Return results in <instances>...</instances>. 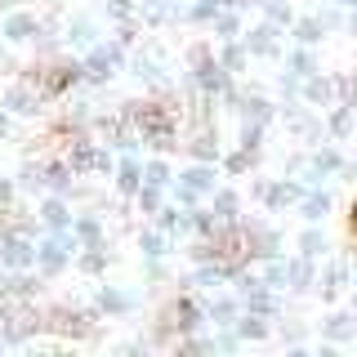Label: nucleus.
<instances>
[{"label": "nucleus", "mask_w": 357, "mask_h": 357, "mask_svg": "<svg viewBox=\"0 0 357 357\" xmlns=\"http://www.w3.org/2000/svg\"><path fill=\"white\" fill-rule=\"evenodd\" d=\"M72 250H81V245H76V237L67 228L50 232V237L36 245V268H40L45 277H59L63 268H67V255H72Z\"/></svg>", "instance_id": "f257e3e1"}, {"label": "nucleus", "mask_w": 357, "mask_h": 357, "mask_svg": "<svg viewBox=\"0 0 357 357\" xmlns=\"http://www.w3.org/2000/svg\"><path fill=\"white\" fill-rule=\"evenodd\" d=\"M206 192H215V165H210V161L188 165V170L178 174V201H183V206H192V201L206 197Z\"/></svg>", "instance_id": "f03ea898"}, {"label": "nucleus", "mask_w": 357, "mask_h": 357, "mask_svg": "<svg viewBox=\"0 0 357 357\" xmlns=\"http://www.w3.org/2000/svg\"><path fill=\"white\" fill-rule=\"evenodd\" d=\"M241 241H245V255H255V259H277L282 255V237H277L273 228H264V223H241Z\"/></svg>", "instance_id": "7ed1b4c3"}, {"label": "nucleus", "mask_w": 357, "mask_h": 357, "mask_svg": "<svg viewBox=\"0 0 357 357\" xmlns=\"http://www.w3.org/2000/svg\"><path fill=\"white\" fill-rule=\"evenodd\" d=\"M0 264H5V268H31V264H36V241H31L27 232L9 228L5 237H0Z\"/></svg>", "instance_id": "20e7f679"}, {"label": "nucleus", "mask_w": 357, "mask_h": 357, "mask_svg": "<svg viewBox=\"0 0 357 357\" xmlns=\"http://www.w3.org/2000/svg\"><path fill=\"white\" fill-rule=\"evenodd\" d=\"M45 326L59 331V335H76V340H85V335H94V317L89 312H76V308H50L40 312Z\"/></svg>", "instance_id": "39448f33"}, {"label": "nucleus", "mask_w": 357, "mask_h": 357, "mask_svg": "<svg viewBox=\"0 0 357 357\" xmlns=\"http://www.w3.org/2000/svg\"><path fill=\"white\" fill-rule=\"evenodd\" d=\"M67 165H72V174H89V170H112V156L103 148H94V143H85V139H76L72 148H67Z\"/></svg>", "instance_id": "423d86ee"}, {"label": "nucleus", "mask_w": 357, "mask_h": 357, "mask_svg": "<svg viewBox=\"0 0 357 357\" xmlns=\"http://www.w3.org/2000/svg\"><path fill=\"white\" fill-rule=\"evenodd\" d=\"M237 286H241V304L250 312H264V317L277 312V299H273V286L268 282H259V277H237Z\"/></svg>", "instance_id": "0eeeda50"}, {"label": "nucleus", "mask_w": 357, "mask_h": 357, "mask_svg": "<svg viewBox=\"0 0 357 357\" xmlns=\"http://www.w3.org/2000/svg\"><path fill=\"white\" fill-rule=\"evenodd\" d=\"M255 192H259V197H264V206H268V210H273V215H277V210L295 206V201L304 197L308 188H304V183H290V178H277V183H259V188H255Z\"/></svg>", "instance_id": "6e6552de"}, {"label": "nucleus", "mask_w": 357, "mask_h": 357, "mask_svg": "<svg viewBox=\"0 0 357 357\" xmlns=\"http://www.w3.org/2000/svg\"><path fill=\"white\" fill-rule=\"evenodd\" d=\"M245 54H255V59H277V27L273 22H259V27H250L241 36Z\"/></svg>", "instance_id": "1a4fd4ad"}, {"label": "nucleus", "mask_w": 357, "mask_h": 357, "mask_svg": "<svg viewBox=\"0 0 357 357\" xmlns=\"http://www.w3.org/2000/svg\"><path fill=\"white\" fill-rule=\"evenodd\" d=\"M36 27H40L36 14H27V9H14V14L5 18V27H0V36H5L9 45H22V40L36 36Z\"/></svg>", "instance_id": "9d476101"}, {"label": "nucleus", "mask_w": 357, "mask_h": 357, "mask_svg": "<svg viewBox=\"0 0 357 357\" xmlns=\"http://www.w3.org/2000/svg\"><path fill=\"white\" fill-rule=\"evenodd\" d=\"M340 165H344L340 148H317V152H312L308 161H304V174H308V183H321V178H326V174H335Z\"/></svg>", "instance_id": "9b49d317"}, {"label": "nucleus", "mask_w": 357, "mask_h": 357, "mask_svg": "<svg viewBox=\"0 0 357 357\" xmlns=\"http://www.w3.org/2000/svg\"><path fill=\"white\" fill-rule=\"evenodd\" d=\"M0 107H9L14 116H36L40 94H36V89H31L27 81H22V85H9V89H5V103H0Z\"/></svg>", "instance_id": "f8f14e48"}, {"label": "nucleus", "mask_w": 357, "mask_h": 357, "mask_svg": "<svg viewBox=\"0 0 357 357\" xmlns=\"http://www.w3.org/2000/svg\"><path fill=\"white\" fill-rule=\"evenodd\" d=\"M201 317H206V312H201L192 299H174L170 312H165L161 321H165V326H178V331H197V326H201Z\"/></svg>", "instance_id": "ddd939ff"}, {"label": "nucleus", "mask_w": 357, "mask_h": 357, "mask_svg": "<svg viewBox=\"0 0 357 357\" xmlns=\"http://www.w3.org/2000/svg\"><path fill=\"white\" fill-rule=\"evenodd\" d=\"M40 223H45L50 232H59V228H72V206H67V201H63L59 192H54V197L40 206Z\"/></svg>", "instance_id": "4468645a"}, {"label": "nucleus", "mask_w": 357, "mask_h": 357, "mask_svg": "<svg viewBox=\"0 0 357 357\" xmlns=\"http://www.w3.org/2000/svg\"><path fill=\"white\" fill-rule=\"evenodd\" d=\"M299 89H304V98H308L312 107H326L331 98H335V81H331V76H317V72L304 76V81H299Z\"/></svg>", "instance_id": "2eb2a0df"}, {"label": "nucleus", "mask_w": 357, "mask_h": 357, "mask_svg": "<svg viewBox=\"0 0 357 357\" xmlns=\"http://www.w3.org/2000/svg\"><path fill=\"white\" fill-rule=\"evenodd\" d=\"M116 188H121L126 197H134V192L143 188V165L134 161V152H126V161L116 165Z\"/></svg>", "instance_id": "dca6fc26"}, {"label": "nucleus", "mask_w": 357, "mask_h": 357, "mask_svg": "<svg viewBox=\"0 0 357 357\" xmlns=\"http://www.w3.org/2000/svg\"><path fill=\"white\" fill-rule=\"evenodd\" d=\"M299 210H304V223H321L331 215V197L321 192V188H312V192L299 197Z\"/></svg>", "instance_id": "f3484780"}, {"label": "nucleus", "mask_w": 357, "mask_h": 357, "mask_svg": "<svg viewBox=\"0 0 357 357\" xmlns=\"http://www.w3.org/2000/svg\"><path fill=\"white\" fill-rule=\"evenodd\" d=\"M156 219H161V232H165V237L192 228V210H178V206H161V210H156Z\"/></svg>", "instance_id": "a211bd4d"}, {"label": "nucleus", "mask_w": 357, "mask_h": 357, "mask_svg": "<svg viewBox=\"0 0 357 357\" xmlns=\"http://www.w3.org/2000/svg\"><path fill=\"white\" fill-rule=\"evenodd\" d=\"M72 237L76 245H103V223L94 215H81V219H72Z\"/></svg>", "instance_id": "6ab92c4d"}, {"label": "nucleus", "mask_w": 357, "mask_h": 357, "mask_svg": "<svg viewBox=\"0 0 357 357\" xmlns=\"http://www.w3.org/2000/svg\"><path fill=\"white\" fill-rule=\"evenodd\" d=\"M188 152H192V161H210V165H215V161H219V139H215V130L206 126L192 143H188Z\"/></svg>", "instance_id": "aec40b11"}, {"label": "nucleus", "mask_w": 357, "mask_h": 357, "mask_svg": "<svg viewBox=\"0 0 357 357\" xmlns=\"http://www.w3.org/2000/svg\"><path fill=\"white\" fill-rule=\"evenodd\" d=\"M94 36H98V22L94 18H72L67 22V45H81V50H89V45H94Z\"/></svg>", "instance_id": "412c9836"}, {"label": "nucleus", "mask_w": 357, "mask_h": 357, "mask_svg": "<svg viewBox=\"0 0 357 357\" xmlns=\"http://www.w3.org/2000/svg\"><path fill=\"white\" fill-rule=\"evenodd\" d=\"M237 112H241V121H255V126H268V121H273V103H268V98H259V94L241 98Z\"/></svg>", "instance_id": "4be33fe9"}, {"label": "nucleus", "mask_w": 357, "mask_h": 357, "mask_svg": "<svg viewBox=\"0 0 357 357\" xmlns=\"http://www.w3.org/2000/svg\"><path fill=\"white\" fill-rule=\"evenodd\" d=\"M321 335H326L331 344H344V340H353V335H357V326H353V317H349V312H331V317H326V326H321Z\"/></svg>", "instance_id": "5701e85b"}, {"label": "nucleus", "mask_w": 357, "mask_h": 357, "mask_svg": "<svg viewBox=\"0 0 357 357\" xmlns=\"http://www.w3.org/2000/svg\"><path fill=\"white\" fill-rule=\"evenodd\" d=\"M98 308L112 312V317H121V312L134 308V299L126 295V290H116V286H103V290H98Z\"/></svg>", "instance_id": "b1692460"}, {"label": "nucleus", "mask_w": 357, "mask_h": 357, "mask_svg": "<svg viewBox=\"0 0 357 357\" xmlns=\"http://www.w3.org/2000/svg\"><path fill=\"white\" fill-rule=\"evenodd\" d=\"M45 170V188H54V192H72V165L67 161H54V165H40Z\"/></svg>", "instance_id": "393cba45"}, {"label": "nucleus", "mask_w": 357, "mask_h": 357, "mask_svg": "<svg viewBox=\"0 0 357 357\" xmlns=\"http://www.w3.org/2000/svg\"><path fill=\"white\" fill-rule=\"evenodd\" d=\"M210 210H215V219H219V223H237L241 197H237V192H228V188H219V192H215V206H210Z\"/></svg>", "instance_id": "a878e982"}, {"label": "nucleus", "mask_w": 357, "mask_h": 357, "mask_svg": "<svg viewBox=\"0 0 357 357\" xmlns=\"http://www.w3.org/2000/svg\"><path fill=\"white\" fill-rule=\"evenodd\" d=\"M286 286L290 290H308L312 286V259H304V255H299V259H290L286 264Z\"/></svg>", "instance_id": "bb28decb"}, {"label": "nucleus", "mask_w": 357, "mask_h": 357, "mask_svg": "<svg viewBox=\"0 0 357 357\" xmlns=\"http://www.w3.org/2000/svg\"><path fill=\"white\" fill-rule=\"evenodd\" d=\"M264 335H268V317L245 308V317H237V340H264Z\"/></svg>", "instance_id": "cd10ccee"}, {"label": "nucleus", "mask_w": 357, "mask_h": 357, "mask_svg": "<svg viewBox=\"0 0 357 357\" xmlns=\"http://www.w3.org/2000/svg\"><path fill=\"white\" fill-rule=\"evenodd\" d=\"M299 255H304V259H321V255H326V237L317 232V223H308V228L299 232Z\"/></svg>", "instance_id": "c85d7f7f"}, {"label": "nucleus", "mask_w": 357, "mask_h": 357, "mask_svg": "<svg viewBox=\"0 0 357 357\" xmlns=\"http://www.w3.org/2000/svg\"><path fill=\"white\" fill-rule=\"evenodd\" d=\"M130 72L139 76V81H161V59H156V54H134Z\"/></svg>", "instance_id": "c756f323"}, {"label": "nucleus", "mask_w": 357, "mask_h": 357, "mask_svg": "<svg viewBox=\"0 0 357 357\" xmlns=\"http://www.w3.org/2000/svg\"><path fill=\"white\" fill-rule=\"evenodd\" d=\"M139 250L148 255V259H165V255H170V237H165V232H139Z\"/></svg>", "instance_id": "7c9ffc66"}, {"label": "nucleus", "mask_w": 357, "mask_h": 357, "mask_svg": "<svg viewBox=\"0 0 357 357\" xmlns=\"http://www.w3.org/2000/svg\"><path fill=\"white\" fill-rule=\"evenodd\" d=\"M259 5H264V14H268V22H273V27H290V22H295L290 0H259Z\"/></svg>", "instance_id": "2f4dec72"}, {"label": "nucleus", "mask_w": 357, "mask_h": 357, "mask_svg": "<svg viewBox=\"0 0 357 357\" xmlns=\"http://www.w3.org/2000/svg\"><path fill=\"white\" fill-rule=\"evenodd\" d=\"M245 59H250V54H245V45H237V40H228L223 45V54H219V63H223V72H245Z\"/></svg>", "instance_id": "473e14b6"}, {"label": "nucleus", "mask_w": 357, "mask_h": 357, "mask_svg": "<svg viewBox=\"0 0 357 357\" xmlns=\"http://www.w3.org/2000/svg\"><path fill=\"white\" fill-rule=\"evenodd\" d=\"M344 282H349V268H344V264H331L326 273H321V295L335 299V295L344 290Z\"/></svg>", "instance_id": "72a5a7b5"}, {"label": "nucleus", "mask_w": 357, "mask_h": 357, "mask_svg": "<svg viewBox=\"0 0 357 357\" xmlns=\"http://www.w3.org/2000/svg\"><path fill=\"white\" fill-rule=\"evenodd\" d=\"M81 273H89V277H98L107 268V245H81Z\"/></svg>", "instance_id": "f704fd0d"}, {"label": "nucleus", "mask_w": 357, "mask_h": 357, "mask_svg": "<svg viewBox=\"0 0 357 357\" xmlns=\"http://www.w3.org/2000/svg\"><path fill=\"white\" fill-rule=\"evenodd\" d=\"M321 36H326L321 18H299V22H295V40H299V45H308V50H312V45H317Z\"/></svg>", "instance_id": "c9c22d12"}, {"label": "nucleus", "mask_w": 357, "mask_h": 357, "mask_svg": "<svg viewBox=\"0 0 357 357\" xmlns=\"http://www.w3.org/2000/svg\"><path fill=\"white\" fill-rule=\"evenodd\" d=\"M210 22H215V36H219V40H237V36H241V18L232 14V9H228V14L219 9V14L210 18Z\"/></svg>", "instance_id": "e433bc0d"}, {"label": "nucleus", "mask_w": 357, "mask_h": 357, "mask_svg": "<svg viewBox=\"0 0 357 357\" xmlns=\"http://www.w3.org/2000/svg\"><path fill=\"white\" fill-rule=\"evenodd\" d=\"M206 317L215 321V326H232V321H237V299H215V304L206 308Z\"/></svg>", "instance_id": "4c0bfd02"}, {"label": "nucleus", "mask_w": 357, "mask_h": 357, "mask_svg": "<svg viewBox=\"0 0 357 357\" xmlns=\"http://www.w3.org/2000/svg\"><path fill=\"white\" fill-rule=\"evenodd\" d=\"M290 72H295L299 76V81H304V76H312V72H317V63H312V50H308V45H299V50L295 54H290Z\"/></svg>", "instance_id": "58836bf2"}, {"label": "nucleus", "mask_w": 357, "mask_h": 357, "mask_svg": "<svg viewBox=\"0 0 357 357\" xmlns=\"http://www.w3.org/2000/svg\"><path fill=\"white\" fill-rule=\"evenodd\" d=\"M331 134H335V139H349V134H353V107H335L331 112Z\"/></svg>", "instance_id": "ea45409f"}, {"label": "nucleus", "mask_w": 357, "mask_h": 357, "mask_svg": "<svg viewBox=\"0 0 357 357\" xmlns=\"http://www.w3.org/2000/svg\"><path fill=\"white\" fill-rule=\"evenodd\" d=\"M241 148L250 152V156H259V148H264V126H255V121H241Z\"/></svg>", "instance_id": "a19ab883"}, {"label": "nucleus", "mask_w": 357, "mask_h": 357, "mask_svg": "<svg viewBox=\"0 0 357 357\" xmlns=\"http://www.w3.org/2000/svg\"><path fill=\"white\" fill-rule=\"evenodd\" d=\"M134 201H139V210H143V215H156V210H161V188L143 183L139 192H134Z\"/></svg>", "instance_id": "79ce46f5"}, {"label": "nucleus", "mask_w": 357, "mask_h": 357, "mask_svg": "<svg viewBox=\"0 0 357 357\" xmlns=\"http://www.w3.org/2000/svg\"><path fill=\"white\" fill-rule=\"evenodd\" d=\"M143 183L165 188V183H170V165H165V161H148V165H143Z\"/></svg>", "instance_id": "37998d69"}, {"label": "nucleus", "mask_w": 357, "mask_h": 357, "mask_svg": "<svg viewBox=\"0 0 357 357\" xmlns=\"http://www.w3.org/2000/svg\"><path fill=\"white\" fill-rule=\"evenodd\" d=\"M250 161H255V156L245 152V148H237V152L223 156V170H228V174H245V170H250Z\"/></svg>", "instance_id": "c03bdc74"}, {"label": "nucleus", "mask_w": 357, "mask_h": 357, "mask_svg": "<svg viewBox=\"0 0 357 357\" xmlns=\"http://www.w3.org/2000/svg\"><path fill=\"white\" fill-rule=\"evenodd\" d=\"M335 94L344 98V107L357 112V76H340V81H335Z\"/></svg>", "instance_id": "a18cd8bd"}, {"label": "nucleus", "mask_w": 357, "mask_h": 357, "mask_svg": "<svg viewBox=\"0 0 357 357\" xmlns=\"http://www.w3.org/2000/svg\"><path fill=\"white\" fill-rule=\"evenodd\" d=\"M192 228L201 232V237H210V232L219 228V219H215V210H192Z\"/></svg>", "instance_id": "49530a36"}, {"label": "nucleus", "mask_w": 357, "mask_h": 357, "mask_svg": "<svg viewBox=\"0 0 357 357\" xmlns=\"http://www.w3.org/2000/svg\"><path fill=\"white\" fill-rule=\"evenodd\" d=\"M215 14H219V0H197V5L188 9V18H192V22H210Z\"/></svg>", "instance_id": "de8ad7c7"}, {"label": "nucleus", "mask_w": 357, "mask_h": 357, "mask_svg": "<svg viewBox=\"0 0 357 357\" xmlns=\"http://www.w3.org/2000/svg\"><path fill=\"white\" fill-rule=\"evenodd\" d=\"M107 14L121 18V22H130L134 14H139V5H134V0H107Z\"/></svg>", "instance_id": "09e8293b"}, {"label": "nucleus", "mask_w": 357, "mask_h": 357, "mask_svg": "<svg viewBox=\"0 0 357 357\" xmlns=\"http://www.w3.org/2000/svg\"><path fill=\"white\" fill-rule=\"evenodd\" d=\"M264 282L273 286V290H277V286H286V264H282V259H268V268H264Z\"/></svg>", "instance_id": "8fccbe9b"}, {"label": "nucleus", "mask_w": 357, "mask_h": 357, "mask_svg": "<svg viewBox=\"0 0 357 357\" xmlns=\"http://www.w3.org/2000/svg\"><path fill=\"white\" fill-rule=\"evenodd\" d=\"M321 27H340V22H344V5H331V9H321Z\"/></svg>", "instance_id": "3c124183"}, {"label": "nucleus", "mask_w": 357, "mask_h": 357, "mask_svg": "<svg viewBox=\"0 0 357 357\" xmlns=\"http://www.w3.org/2000/svg\"><path fill=\"white\" fill-rule=\"evenodd\" d=\"M210 349H223V353H232V349H237V335H219V340L210 344Z\"/></svg>", "instance_id": "603ef678"}, {"label": "nucleus", "mask_w": 357, "mask_h": 357, "mask_svg": "<svg viewBox=\"0 0 357 357\" xmlns=\"http://www.w3.org/2000/svg\"><path fill=\"white\" fill-rule=\"evenodd\" d=\"M9 201H14V183H9V178H0V206H9Z\"/></svg>", "instance_id": "864d4df0"}, {"label": "nucleus", "mask_w": 357, "mask_h": 357, "mask_svg": "<svg viewBox=\"0 0 357 357\" xmlns=\"http://www.w3.org/2000/svg\"><path fill=\"white\" fill-rule=\"evenodd\" d=\"M349 228H353V237H357V201H353V210H349Z\"/></svg>", "instance_id": "5fc2aeb1"}, {"label": "nucleus", "mask_w": 357, "mask_h": 357, "mask_svg": "<svg viewBox=\"0 0 357 357\" xmlns=\"http://www.w3.org/2000/svg\"><path fill=\"white\" fill-rule=\"evenodd\" d=\"M9 321V299H0V326Z\"/></svg>", "instance_id": "6e6d98bb"}, {"label": "nucleus", "mask_w": 357, "mask_h": 357, "mask_svg": "<svg viewBox=\"0 0 357 357\" xmlns=\"http://www.w3.org/2000/svg\"><path fill=\"white\" fill-rule=\"evenodd\" d=\"M349 36H357V9H353V18H349Z\"/></svg>", "instance_id": "4d7b16f0"}, {"label": "nucleus", "mask_w": 357, "mask_h": 357, "mask_svg": "<svg viewBox=\"0 0 357 357\" xmlns=\"http://www.w3.org/2000/svg\"><path fill=\"white\" fill-rule=\"evenodd\" d=\"M0 134H9V116H5V112H0Z\"/></svg>", "instance_id": "13d9d810"}, {"label": "nucleus", "mask_w": 357, "mask_h": 357, "mask_svg": "<svg viewBox=\"0 0 357 357\" xmlns=\"http://www.w3.org/2000/svg\"><path fill=\"white\" fill-rule=\"evenodd\" d=\"M18 5V0H0V9H14Z\"/></svg>", "instance_id": "bf43d9fd"}, {"label": "nucleus", "mask_w": 357, "mask_h": 357, "mask_svg": "<svg viewBox=\"0 0 357 357\" xmlns=\"http://www.w3.org/2000/svg\"><path fill=\"white\" fill-rule=\"evenodd\" d=\"M340 5H344V9H357V0H340Z\"/></svg>", "instance_id": "052dcab7"}, {"label": "nucleus", "mask_w": 357, "mask_h": 357, "mask_svg": "<svg viewBox=\"0 0 357 357\" xmlns=\"http://www.w3.org/2000/svg\"><path fill=\"white\" fill-rule=\"evenodd\" d=\"M353 312H357V295H353Z\"/></svg>", "instance_id": "680f3d73"}, {"label": "nucleus", "mask_w": 357, "mask_h": 357, "mask_svg": "<svg viewBox=\"0 0 357 357\" xmlns=\"http://www.w3.org/2000/svg\"><path fill=\"white\" fill-rule=\"evenodd\" d=\"M353 130H357V126H353Z\"/></svg>", "instance_id": "e2e57ef3"}]
</instances>
